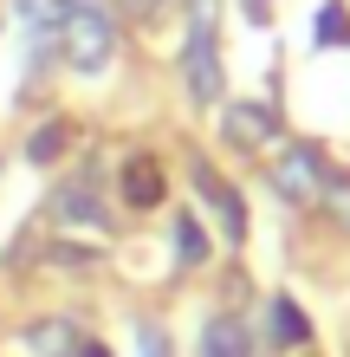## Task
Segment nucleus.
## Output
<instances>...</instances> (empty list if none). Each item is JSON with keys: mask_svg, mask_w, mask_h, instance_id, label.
<instances>
[{"mask_svg": "<svg viewBox=\"0 0 350 357\" xmlns=\"http://www.w3.org/2000/svg\"><path fill=\"white\" fill-rule=\"evenodd\" d=\"M65 7H72V0H13L19 33H26L33 52H46V39H58V26H65Z\"/></svg>", "mask_w": 350, "mask_h": 357, "instance_id": "5", "label": "nucleus"}, {"mask_svg": "<svg viewBox=\"0 0 350 357\" xmlns=\"http://www.w3.org/2000/svg\"><path fill=\"white\" fill-rule=\"evenodd\" d=\"M175 260L182 266H201V260H208V234H201L195 215H175Z\"/></svg>", "mask_w": 350, "mask_h": 357, "instance_id": "12", "label": "nucleus"}, {"mask_svg": "<svg viewBox=\"0 0 350 357\" xmlns=\"http://www.w3.org/2000/svg\"><path fill=\"white\" fill-rule=\"evenodd\" d=\"M58 46H65V66L78 78L111 72V59H117V20H111V7L104 0H72L65 26H58Z\"/></svg>", "mask_w": 350, "mask_h": 357, "instance_id": "1", "label": "nucleus"}, {"mask_svg": "<svg viewBox=\"0 0 350 357\" xmlns=\"http://www.w3.org/2000/svg\"><path fill=\"white\" fill-rule=\"evenodd\" d=\"M52 221L65 227H85V234H104L111 215H104V195H97V169H78L65 188L52 195Z\"/></svg>", "mask_w": 350, "mask_h": 357, "instance_id": "4", "label": "nucleus"}, {"mask_svg": "<svg viewBox=\"0 0 350 357\" xmlns=\"http://www.w3.org/2000/svg\"><path fill=\"white\" fill-rule=\"evenodd\" d=\"M182 85H189L195 104L221 98V46H214V0H195V26L189 46H182Z\"/></svg>", "mask_w": 350, "mask_h": 357, "instance_id": "2", "label": "nucleus"}, {"mask_svg": "<svg viewBox=\"0 0 350 357\" xmlns=\"http://www.w3.org/2000/svg\"><path fill=\"white\" fill-rule=\"evenodd\" d=\"M273 111L266 104H228V143L234 150H260V143H273Z\"/></svg>", "mask_w": 350, "mask_h": 357, "instance_id": "7", "label": "nucleus"}, {"mask_svg": "<svg viewBox=\"0 0 350 357\" xmlns=\"http://www.w3.org/2000/svg\"><path fill=\"white\" fill-rule=\"evenodd\" d=\"M72 357H111V351L97 344V338H78V351H72Z\"/></svg>", "mask_w": 350, "mask_h": 357, "instance_id": "19", "label": "nucleus"}, {"mask_svg": "<svg viewBox=\"0 0 350 357\" xmlns=\"http://www.w3.org/2000/svg\"><path fill=\"white\" fill-rule=\"evenodd\" d=\"M162 195H169V182H162L156 156H130V162H123V202H130V208H156Z\"/></svg>", "mask_w": 350, "mask_h": 357, "instance_id": "8", "label": "nucleus"}, {"mask_svg": "<svg viewBox=\"0 0 350 357\" xmlns=\"http://www.w3.org/2000/svg\"><path fill=\"white\" fill-rule=\"evenodd\" d=\"M136 357H169V338L156 325H136Z\"/></svg>", "mask_w": 350, "mask_h": 357, "instance_id": "17", "label": "nucleus"}, {"mask_svg": "<svg viewBox=\"0 0 350 357\" xmlns=\"http://www.w3.org/2000/svg\"><path fill=\"white\" fill-rule=\"evenodd\" d=\"M26 344H33L39 357H72V351H78V331H72L65 319H39V325L26 331Z\"/></svg>", "mask_w": 350, "mask_h": 357, "instance_id": "11", "label": "nucleus"}, {"mask_svg": "<svg viewBox=\"0 0 350 357\" xmlns=\"http://www.w3.org/2000/svg\"><path fill=\"white\" fill-rule=\"evenodd\" d=\"M130 7H136V13H156V7H162V0H130Z\"/></svg>", "mask_w": 350, "mask_h": 357, "instance_id": "20", "label": "nucleus"}, {"mask_svg": "<svg viewBox=\"0 0 350 357\" xmlns=\"http://www.w3.org/2000/svg\"><path fill=\"white\" fill-rule=\"evenodd\" d=\"M195 357H253V344H246V331L234 319H208V325H201Z\"/></svg>", "mask_w": 350, "mask_h": 357, "instance_id": "9", "label": "nucleus"}, {"mask_svg": "<svg viewBox=\"0 0 350 357\" xmlns=\"http://www.w3.org/2000/svg\"><path fill=\"white\" fill-rule=\"evenodd\" d=\"M195 188H201V202H208L214 215H221V234H228V241H246V208H240V195H234V188L221 182L214 169H195Z\"/></svg>", "mask_w": 350, "mask_h": 357, "instance_id": "6", "label": "nucleus"}, {"mask_svg": "<svg viewBox=\"0 0 350 357\" xmlns=\"http://www.w3.org/2000/svg\"><path fill=\"white\" fill-rule=\"evenodd\" d=\"M52 266H91L97 260V247H65V241H52V254H46Z\"/></svg>", "mask_w": 350, "mask_h": 357, "instance_id": "16", "label": "nucleus"}, {"mask_svg": "<svg viewBox=\"0 0 350 357\" xmlns=\"http://www.w3.org/2000/svg\"><path fill=\"white\" fill-rule=\"evenodd\" d=\"M324 208H331V215L350 227V176H324V195H318Z\"/></svg>", "mask_w": 350, "mask_h": 357, "instance_id": "15", "label": "nucleus"}, {"mask_svg": "<svg viewBox=\"0 0 350 357\" xmlns=\"http://www.w3.org/2000/svg\"><path fill=\"white\" fill-rule=\"evenodd\" d=\"M58 150H65V123H39V130L26 137V162H39V169H46Z\"/></svg>", "mask_w": 350, "mask_h": 357, "instance_id": "14", "label": "nucleus"}, {"mask_svg": "<svg viewBox=\"0 0 350 357\" xmlns=\"http://www.w3.org/2000/svg\"><path fill=\"white\" fill-rule=\"evenodd\" d=\"M324 156L312 150V143H285L279 150V162H273V182H279V195L285 202H318L324 195Z\"/></svg>", "mask_w": 350, "mask_h": 357, "instance_id": "3", "label": "nucleus"}, {"mask_svg": "<svg viewBox=\"0 0 350 357\" xmlns=\"http://www.w3.org/2000/svg\"><path fill=\"white\" fill-rule=\"evenodd\" d=\"M246 7V20H253V26H266V13H273V0H240Z\"/></svg>", "mask_w": 350, "mask_h": 357, "instance_id": "18", "label": "nucleus"}, {"mask_svg": "<svg viewBox=\"0 0 350 357\" xmlns=\"http://www.w3.org/2000/svg\"><path fill=\"white\" fill-rule=\"evenodd\" d=\"M266 312H273V344H305V338H312V319L299 312V299L273 292V305H266Z\"/></svg>", "mask_w": 350, "mask_h": 357, "instance_id": "10", "label": "nucleus"}, {"mask_svg": "<svg viewBox=\"0 0 350 357\" xmlns=\"http://www.w3.org/2000/svg\"><path fill=\"white\" fill-rule=\"evenodd\" d=\"M312 39H318V46H344V39H350V13H344V0H324V7H318Z\"/></svg>", "mask_w": 350, "mask_h": 357, "instance_id": "13", "label": "nucleus"}]
</instances>
